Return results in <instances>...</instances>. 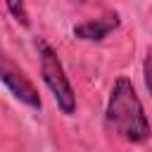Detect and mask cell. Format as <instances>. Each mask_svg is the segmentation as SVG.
<instances>
[{"label":"cell","instance_id":"6da1fadb","mask_svg":"<svg viewBox=\"0 0 152 152\" xmlns=\"http://www.w3.org/2000/svg\"><path fill=\"white\" fill-rule=\"evenodd\" d=\"M104 124L112 133H116L119 138L133 145L150 140L152 128H150L145 107L128 76H119L114 81L109 100H107V109H104Z\"/></svg>","mask_w":152,"mask_h":152},{"label":"cell","instance_id":"7a4b0ae2","mask_svg":"<svg viewBox=\"0 0 152 152\" xmlns=\"http://www.w3.org/2000/svg\"><path fill=\"white\" fill-rule=\"evenodd\" d=\"M36 50H38V57H40V76H43L45 86L50 88L59 112L71 116L76 112V93H74V88L69 83V76L64 71V64H62L59 55L43 38L36 40Z\"/></svg>","mask_w":152,"mask_h":152},{"label":"cell","instance_id":"3957f363","mask_svg":"<svg viewBox=\"0 0 152 152\" xmlns=\"http://www.w3.org/2000/svg\"><path fill=\"white\" fill-rule=\"evenodd\" d=\"M0 81L7 86V90L19 100V102H24L26 107H31V109H40L43 107V102H40V95H38V88L33 86V81L26 76V71L7 55V52H2L0 50Z\"/></svg>","mask_w":152,"mask_h":152},{"label":"cell","instance_id":"277c9868","mask_svg":"<svg viewBox=\"0 0 152 152\" xmlns=\"http://www.w3.org/2000/svg\"><path fill=\"white\" fill-rule=\"evenodd\" d=\"M121 26V17L119 12H107L97 19H88V21H81L74 26V36L78 40H86V43H100L104 40L112 31H116Z\"/></svg>","mask_w":152,"mask_h":152},{"label":"cell","instance_id":"5b68a950","mask_svg":"<svg viewBox=\"0 0 152 152\" xmlns=\"http://www.w3.org/2000/svg\"><path fill=\"white\" fill-rule=\"evenodd\" d=\"M5 5H7V10H10V14L21 24V26H31V21H28V12H26V0H5Z\"/></svg>","mask_w":152,"mask_h":152},{"label":"cell","instance_id":"8992f818","mask_svg":"<svg viewBox=\"0 0 152 152\" xmlns=\"http://www.w3.org/2000/svg\"><path fill=\"white\" fill-rule=\"evenodd\" d=\"M142 78H145V86L152 95V45L147 48V55H145V62H142Z\"/></svg>","mask_w":152,"mask_h":152},{"label":"cell","instance_id":"52a82bcc","mask_svg":"<svg viewBox=\"0 0 152 152\" xmlns=\"http://www.w3.org/2000/svg\"><path fill=\"white\" fill-rule=\"evenodd\" d=\"M69 2H86V0H69Z\"/></svg>","mask_w":152,"mask_h":152}]
</instances>
